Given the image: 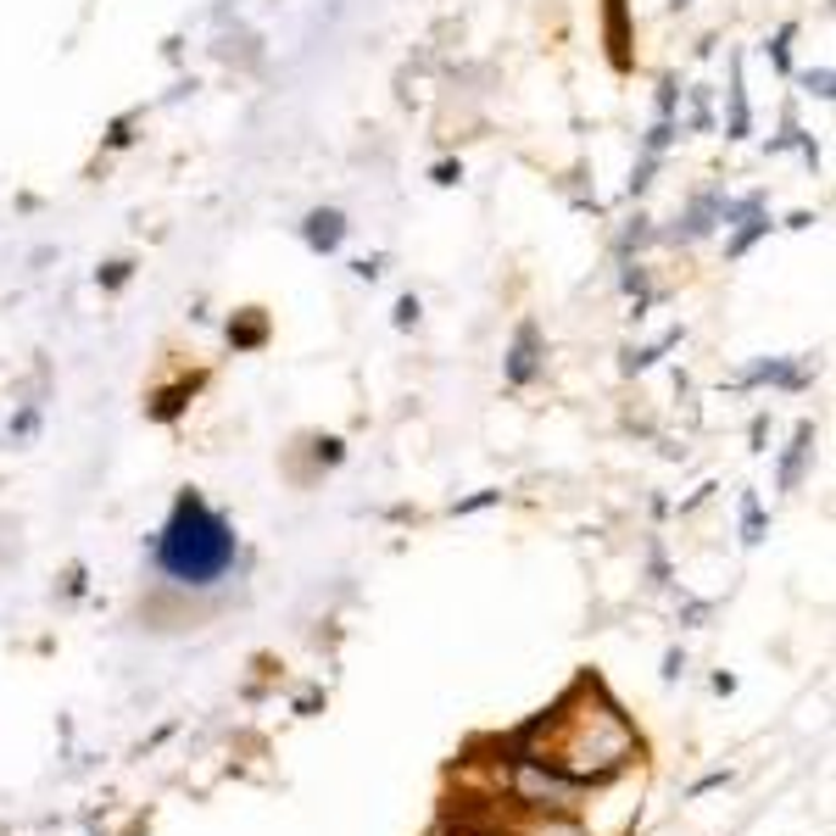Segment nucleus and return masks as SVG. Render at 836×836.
<instances>
[{
  "label": "nucleus",
  "instance_id": "nucleus-1",
  "mask_svg": "<svg viewBox=\"0 0 836 836\" xmlns=\"http://www.w3.org/2000/svg\"><path fill=\"white\" fill-rule=\"evenodd\" d=\"M157 569L173 585H218L234 569V530L223 513H213L202 497H184L173 519L157 535Z\"/></svg>",
  "mask_w": 836,
  "mask_h": 836
}]
</instances>
